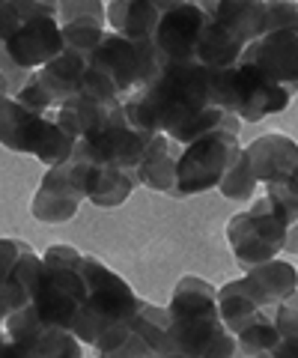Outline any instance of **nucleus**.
Masks as SVG:
<instances>
[{
    "instance_id": "28",
    "label": "nucleus",
    "mask_w": 298,
    "mask_h": 358,
    "mask_svg": "<svg viewBox=\"0 0 298 358\" xmlns=\"http://www.w3.org/2000/svg\"><path fill=\"white\" fill-rule=\"evenodd\" d=\"M236 343H239V352L248 355V358L269 355L274 346L281 343V331L274 326V313H260L245 331L236 334Z\"/></svg>"
},
{
    "instance_id": "21",
    "label": "nucleus",
    "mask_w": 298,
    "mask_h": 358,
    "mask_svg": "<svg viewBox=\"0 0 298 358\" xmlns=\"http://www.w3.org/2000/svg\"><path fill=\"white\" fill-rule=\"evenodd\" d=\"M209 18L230 30L236 39L245 42V48L262 33V13L266 0H209L203 6Z\"/></svg>"
},
{
    "instance_id": "11",
    "label": "nucleus",
    "mask_w": 298,
    "mask_h": 358,
    "mask_svg": "<svg viewBox=\"0 0 298 358\" xmlns=\"http://www.w3.org/2000/svg\"><path fill=\"white\" fill-rule=\"evenodd\" d=\"M39 275L42 254H36L21 239L0 236V326L21 308L33 305Z\"/></svg>"
},
{
    "instance_id": "19",
    "label": "nucleus",
    "mask_w": 298,
    "mask_h": 358,
    "mask_svg": "<svg viewBox=\"0 0 298 358\" xmlns=\"http://www.w3.org/2000/svg\"><path fill=\"white\" fill-rule=\"evenodd\" d=\"M245 152L251 159L253 176H257V182H262V185H269L271 179H278V176H290L292 171H298V143L290 134L269 131V134H262V138L251 141Z\"/></svg>"
},
{
    "instance_id": "34",
    "label": "nucleus",
    "mask_w": 298,
    "mask_h": 358,
    "mask_svg": "<svg viewBox=\"0 0 298 358\" xmlns=\"http://www.w3.org/2000/svg\"><path fill=\"white\" fill-rule=\"evenodd\" d=\"M298 27V0H266V13H262V33ZM260 33V36H262Z\"/></svg>"
},
{
    "instance_id": "4",
    "label": "nucleus",
    "mask_w": 298,
    "mask_h": 358,
    "mask_svg": "<svg viewBox=\"0 0 298 358\" xmlns=\"http://www.w3.org/2000/svg\"><path fill=\"white\" fill-rule=\"evenodd\" d=\"M84 254L66 242H54L42 254V275L33 293V310L45 322L60 329H75L84 308Z\"/></svg>"
},
{
    "instance_id": "1",
    "label": "nucleus",
    "mask_w": 298,
    "mask_h": 358,
    "mask_svg": "<svg viewBox=\"0 0 298 358\" xmlns=\"http://www.w3.org/2000/svg\"><path fill=\"white\" fill-rule=\"evenodd\" d=\"M126 117L131 126L149 134H167L173 143L197 141L200 134L212 131L218 126L241 129V120L224 108L212 105L209 93V69L203 63H167L158 72L156 81L135 90L123 99Z\"/></svg>"
},
{
    "instance_id": "23",
    "label": "nucleus",
    "mask_w": 298,
    "mask_h": 358,
    "mask_svg": "<svg viewBox=\"0 0 298 358\" xmlns=\"http://www.w3.org/2000/svg\"><path fill=\"white\" fill-rule=\"evenodd\" d=\"M105 18L119 36L143 39V36H156L161 9L152 0H110L105 6Z\"/></svg>"
},
{
    "instance_id": "45",
    "label": "nucleus",
    "mask_w": 298,
    "mask_h": 358,
    "mask_svg": "<svg viewBox=\"0 0 298 358\" xmlns=\"http://www.w3.org/2000/svg\"><path fill=\"white\" fill-rule=\"evenodd\" d=\"M295 176H298V171H295Z\"/></svg>"
},
{
    "instance_id": "24",
    "label": "nucleus",
    "mask_w": 298,
    "mask_h": 358,
    "mask_svg": "<svg viewBox=\"0 0 298 358\" xmlns=\"http://www.w3.org/2000/svg\"><path fill=\"white\" fill-rule=\"evenodd\" d=\"M119 105H123V102H119ZM119 105L98 102V99H90V96L81 93V96L69 99V102H63L57 110H54V120H57V126L69 131L75 141H81L90 131H96L98 126H105V120L110 117V110L119 108Z\"/></svg>"
},
{
    "instance_id": "36",
    "label": "nucleus",
    "mask_w": 298,
    "mask_h": 358,
    "mask_svg": "<svg viewBox=\"0 0 298 358\" xmlns=\"http://www.w3.org/2000/svg\"><path fill=\"white\" fill-rule=\"evenodd\" d=\"M98 358H156V352L147 350L140 341H135L128 334V341L123 346H117V350H105V352H96Z\"/></svg>"
},
{
    "instance_id": "32",
    "label": "nucleus",
    "mask_w": 298,
    "mask_h": 358,
    "mask_svg": "<svg viewBox=\"0 0 298 358\" xmlns=\"http://www.w3.org/2000/svg\"><path fill=\"white\" fill-rule=\"evenodd\" d=\"M266 200L274 206V212L290 224H298V176L295 171L290 176H278L266 185Z\"/></svg>"
},
{
    "instance_id": "15",
    "label": "nucleus",
    "mask_w": 298,
    "mask_h": 358,
    "mask_svg": "<svg viewBox=\"0 0 298 358\" xmlns=\"http://www.w3.org/2000/svg\"><path fill=\"white\" fill-rule=\"evenodd\" d=\"M241 60L253 63L271 81H278L283 87H290L292 93H298V27L262 33V36H257L241 51Z\"/></svg>"
},
{
    "instance_id": "16",
    "label": "nucleus",
    "mask_w": 298,
    "mask_h": 358,
    "mask_svg": "<svg viewBox=\"0 0 298 358\" xmlns=\"http://www.w3.org/2000/svg\"><path fill=\"white\" fill-rule=\"evenodd\" d=\"M81 203H84V192L75 182L72 164L66 159L45 171L36 194L30 200V212H33V218H39L45 224H63L78 215Z\"/></svg>"
},
{
    "instance_id": "39",
    "label": "nucleus",
    "mask_w": 298,
    "mask_h": 358,
    "mask_svg": "<svg viewBox=\"0 0 298 358\" xmlns=\"http://www.w3.org/2000/svg\"><path fill=\"white\" fill-rule=\"evenodd\" d=\"M286 251L298 254V224H292V227H290V236H286Z\"/></svg>"
},
{
    "instance_id": "10",
    "label": "nucleus",
    "mask_w": 298,
    "mask_h": 358,
    "mask_svg": "<svg viewBox=\"0 0 298 358\" xmlns=\"http://www.w3.org/2000/svg\"><path fill=\"white\" fill-rule=\"evenodd\" d=\"M152 141H156V134L131 126V120L126 117V108L119 105L110 110L105 126H98L96 131H90L87 138L78 141V147L98 162L117 164V167H123V171H135L143 162V155L149 152Z\"/></svg>"
},
{
    "instance_id": "9",
    "label": "nucleus",
    "mask_w": 298,
    "mask_h": 358,
    "mask_svg": "<svg viewBox=\"0 0 298 358\" xmlns=\"http://www.w3.org/2000/svg\"><path fill=\"white\" fill-rule=\"evenodd\" d=\"M286 236H290V224L274 212L266 197L253 200L245 212H236L227 221V242L241 272L269 263L286 251Z\"/></svg>"
},
{
    "instance_id": "22",
    "label": "nucleus",
    "mask_w": 298,
    "mask_h": 358,
    "mask_svg": "<svg viewBox=\"0 0 298 358\" xmlns=\"http://www.w3.org/2000/svg\"><path fill=\"white\" fill-rule=\"evenodd\" d=\"M176 147H179V143H173L167 134H156L149 152L143 155V162L135 167L137 185H147L152 192L176 197V159H179Z\"/></svg>"
},
{
    "instance_id": "12",
    "label": "nucleus",
    "mask_w": 298,
    "mask_h": 358,
    "mask_svg": "<svg viewBox=\"0 0 298 358\" xmlns=\"http://www.w3.org/2000/svg\"><path fill=\"white\" fill-rule=\"evenodd\" d=\"M6 338L27 358H84V343L69 329L51 326L39 317L33 305L21 308L6 322Z\"/></svg>"
},
{
    "instance_id": "13",
    "label": "nucleus",
    "mask_w": 298,
    "mask_h": 358,
    "mask_svg": "<svg viewBox=\"0 0 298 358\" xmlns=\"http://www.w3.org/2000/svg\"><path fill=\"white\" fill-rule=\"evenodd\" d=\"M69 164H72L75 182L84 192V200H90L98 209L123 206L137 185L135 171H123L117 164L98 162L93 155H87L78 143H75V152L69 155Z\"/></svg>"
},
{
    "instance_id": "35",
    "label": "nucleus",
    "mask_w": 298,
    "mask_h": 358,
    "mask_svg": "<svg viewBox=\"0 0 298 358\" xmlns=\"http://www.w3.org/2000/svg\"><path fill=\"white\" fill-rule=\"evenodd\" d=\"M274 326H278L281 338H298V289L274 308Z\"/></svg>"
},
{
    "instance_id": "44",
    "label": "nucleus",
    "mask_w": 298,
    "mask_h": 358,
    "mask_svg": "<svg viewBox=\"0 0 298 358\" xmlns=\"http://www.w3.org/2000/svg\"><path fill=\"white\" fill-rule=\"evenodd\" d=\"M156 358H161V355H156Z\"/></svg>"
},
{
    "instance_id": "43",
    "label": "nucleus",
    "mask_w": 298,
    "mask_h": 358,
    "mask_svg": "<svg viewBox=\"0 0 298 358\" xmlns=\"http://www.w3.org/2000/svg\"><path fill=\"white\" fill-rule=\"evenodd\" d=\"M3 334H6V329H3V326H0V338H3Z\"/></svg>"
},
{
    "instance_id": "31",
    "label": "nucleus",
    "mask_w": 298,
    "mask_h": 358,
    "mask_svg": "<svg viewBox=\"0 0 298 358\" xmlns=\"http://www.w3.org/2000/svg\"><path fill=\"white\" fill-rule=\"evenodd\" d=\"M60 33H63V51H75V54H84L90 57L96 51V45L102 42L105 36V24L98 21H90V18H81V21H69V24H60Z\"/></svg>"
},
{
    "instance_id": "26",
    "label": "nucleus",
    "mask_w": 298,
    "mask_h": 358,
    "mask_svg": "<svg viewBox=\"0 0 298 358\" xmlns=\"http://www.w3.org/2000/svg\"><path fill=\"white\" fill-rule=\"evenodd\" d=\"M241 51H245V42L209 18L200 48H197V63H203L206 69H230L241 60Z\"/></svg>"
},
{
    "instance_id": "7",
    "label": "nucleus",
    "mask_w": 298,
    "mask_h": 358,
    "mask_svg": "<svg viewBox=\"0 0 298 358\" xmlns=\"http://www.w3.org/2000/svg\"><path fill=\"white\" fill-rule=\"evenodd\" d=\"M239 131L230 126H218L185 143L176 159V197H191L218 188L230 164L239 159Z\"/></svg>"
},
{
    "instance_id": "18",
    "label": "nucleus",
    "mask_w": 298,
    "mask_h": 358,
    "mask_svg": "<svg viewBox=\"0 0 298 358\" xmlns=\"http://www.w3.org/2000/svg\"><path fill=\"white\" fill-rule=\"evenodd\" d=\"M241 284H245L248 296L260 305V310L274 313V308L298 289V268L292 263L281 260V257H274L269 263L248 268L245 278H241Z\"/></svg>"
},
{
    "instance_id": "6",
    "label": "nucleus",
    "mask_w": 298,
    "mask_h": 358,
    "mask_svg": "<svg viewBox=\"0 0 298 358\" xmlns=\"http://www.w3.org/2000/svg\"><path fill=\"white\" fill-rule=\"evenodd\" d=\"M0 143L13 152L33 155L45 167H54L69 159L78 141L60 129L54 117L30 110L15 96L0 93Z\"/></svg>"
},
{
    "instance_id": "29",
    "label": "nucleus",
    "mask_w": 298,
    "mask_h": 358,
    "mask_svg": "<svg viewBox=\"0 0 298 358\" xmlns=\"http://www.w3.org/2000/svg\"><path fill=\"white\" fill-rule=\"evenodd\" d=\"M257 176H253V167H251V159L245 147H241L239 159L230 164V171L224 173V179L218 182V192L224 194L227 200H239V203H245V200H251L253 194H257Z\"/></svg>"
},
{
    "instance_id": "38",
    "label": "nucleus",
    "mask_w": 298,
    "mask_h": 358,
    "mask_svg": "<svg viewBox=\"0 0 298 358\" xmlns=\"http://www.w3.org/2000/svg\"><path fill=\"white\" fill-rule=\"evenodd\" d=\"M0 358H27L24 352H21L18 350V346L13 343V341H9L6 338V334H3V338H0Z\"/></svg>"
},
{
    "instance_id": "27",
    "label": "nucleus",
    "mask_w": 298,
    "mask_h": 358,
    "mask_svg": "<svg viewBox=\"0 0 298 358\" xmlns=\"http://www.w3.org/2000/svg\"><path fill=\"white\" fill-rule=\"evenodd\" d=\"M167 308L161 305H152V301H143L135 322H131V338L140 341L147 350H152L156 355H161V343H164V334H167Z\"/></svg>"
},
{
    "instance_id": "17",
    "label": "nucleus",
    "mask_w": 298,
    "mask_h": 358,
    "mask_svg": "<svg viewBox=\"0 0 298 358\" xmlns=\"http://www.w3.org/2000/svg\"><path fill=\"white\" fill-rule=\"evenodd\" d=\"M6 51L18 69L33 72L51 63L63 51V33L57 15H39L27 21L24 27H18L6 42Z\"/></svg>"
},
{
    "instance_id": "30",
    "label": "nucleus",
    "mask_w": 298,
    "mask_h": 358,
    "mask_svg": "<svg viewBox=\"0 0 298 358\" xmlns=\"http://www.w3.org/2000/svg\"><path fill=\"white\" fill-rule=\"evenodd\" d=\"M39 15H57L54 6H45L39 0H0V39H9L18 27Z\"/></svg>"
},
{
    "instance_id": "37",
    "label": "nucleus",
    "mask_w": 298,
    "mask_h": 358,
    "mask_svg": "<svg viewBox=\"0 0 298 358\" xmlns=\"http://www.w3.org/2000/svg\"><path fill=\"white\" fill-rule=\"evenodd\" d=\"M0 72L3 75H9L15 84H24L27 78H30V72H24V69H18V66L13 63V57H9V51H6V45H3V39H0Z\"/></svg>"
},
{
    "instance_id": "2",
    "label": "nucleus",
    "mask_w": 298,
    "mask_h": 358,
    "mask_svg": "<svg viewBox=\"0 0 298 358\" xmlns=\"http://www.w3.org/2000/svg\"><path fill=\"white\" fill-rule=\"evenodd\" d=\"M167 334L161 358H236L239 343L221 322L218 287L206 278L182 275L167 305Z\"/></svg>"
},
{
    "instance_id": "25",
    "label": "nucleus",
    "mask_w": 298,
    "mask_h": 358,
    "mask_svg": "<svg viewBox=\"0 0 298 358\" xmlns=\"http://www.w3.org/2000/svg\"><path fill=\"white\" fill-rule=\"evenodd\" d=\"M218 310H221V322H224V329L230 334L245 331L251 322L260 317V313H269V310H260L257 301L248 296L241 278H236V281H227L224 287L218 289Z\"/></svg>"
},
{
    "instance_id": "40",
    "label": "nucleus",
    "mask_w": 298,
    "mask_h": 358,
    "mask_svg": "<svg viewBox=\"0 0 298 358\" xmlns=\"http://www.w3.org/2000/svg\"><path fill=\"white\" fill-rule=\"evenodd\" d=\"M161 13H167V9H173V6H182V3H188V0H152Z\"/></svg>"
},
{
    "instance_id": "20",
    "label": "nucleus",
    "mask_w": 298,
    "mask_h": 358,
    "mask_svg": "<svg viewBox=\"0 0 298 358\" xmlns=\"http://www.w3.org/2000/svg\"><path fill=\"white\" fill-rule=\"evenodd\" d=\"M87 69H90V57L75 54V51H60L51 63H45L42 69H33V72H36L42 90L48 93L54 110H57L63 102H69V99L84 93Z\"/></svg>"
},
{
    "instance_id": "8",
    "label": "nucleus",
    "mask_w": 298,
    "mask_h": 358,
    "mask_svg": "<svg viewBox=\"0 0 298 358\" xmlns=\"http://www.w3.org/2000/svg\"><path fill=\"white\" fill-rule=\"evenodd\" d=\"M90 66H96L98 72H105L110 81H114V87L119 90V96L126 99L135 93V90L156 81L158 72L164 69V57L152 36L128 39V36H119V33L110 30L90 54Z\"/></svg>"
},
{
    "instance_id": "14",
    "label": "nucleus",
    "mask_w": 298,
    "mask_h": 358,
    "mask_svg": "<svg viewBox=\"0 0 298 358\" xmlns=\"http://www.w3.org/2000/svg\"><path fill=\"white\" fill-rule=\"evenodd\" d=\"M209 24V13L200 3H182L161 13L156 27V45L167 63H191L197 60L203 30Z\"/></svg>"
},
{
    "instance_id": "33",
    "label": "nucleus",
    "mask_w": 298,
    "mask_h": 358,
    "mask_svg": "<svg viewBox=\"0 0 298 358\" xmlns=\"http://www.w3.org/2000/svg\"><path fill=\"white\" fill-rule=\"evenodd\" d=\"M90 18L105 24V3L102 0H57V21L60 24H69V21H81Z\"/></svg>"
},
{
    "instance_id": "41",
    "label": "nucleus",
    "mask_w": 298,
    "mask_h": 358,
    "mask_svg": "<svg viewBox=\"0 0 298 358\" xmlns=\"http://www.w3.org/2000/svg\"><path fill=\"white\" fill-rule=\"evenodd\" d=\"M188 3H200V6H206V3H209V0H188Z\"/></svg>"
},
{
    "instance_id": "5",
    "label": "nucleus",
    "mask_w": 298,
    "mask_h": 358,
    "mask_svg": "<svg viewBox=\"0 0 298 358\" xmlns=\"http://www.w3.org/2000/svg\"><path fill=\"white\" fill-rule=\"evenodd\" d=\"M209 93L212 105L236 114L241 122H260L269 114H283L292 102V90L257 69L253 63L239 60L230 69H209Z\"/></svg>"
},
{
    "instance_id": "3",
    "label": "nucleus",
    "mask_w": 298,
    "mask_h": 358,
    "mask_svg": "<svg viewBox=\"0 0 298 358\" xmlns=\"http://www.w3.org/2000/svg\"><path fill=\"white\" fill-rule=\"evenodd\" d=\"M84 308L72 334L84 346H93L96 352L123 346L131 334V322H135L143 299L126 284L123 275H117L93 254H84Z\"/></svg>"
},
{
    "instance_id": "42",
    "label": "nucleus",
    "mask_w": 298,
    "mask_h": 358,
    "mask_svg": "<svg viewBox=\"0 0 298 358\" xmlns=\"http://www.w3.org/2000/svg\"><path fill=\"white\" fill-rule=\"evenodd\" d=\"M253 358H274V355H271V352H269V355H253Z\"/></svg>"
}]
</instances>
